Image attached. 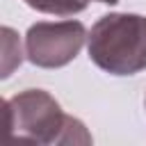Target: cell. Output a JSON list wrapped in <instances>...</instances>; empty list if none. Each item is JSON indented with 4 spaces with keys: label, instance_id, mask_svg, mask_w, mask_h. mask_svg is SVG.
Masks as SVG:
<instances>
[{
    "label": "cell",
    "instance_id": "cell-3",
    "mask_svg": "<svg viewBox=\"0 0 146 146\" xmlns=\"http://www.w3.org/2000/svg\"><path fill=\"white\" fill-rule=\"evenodd\" d=\"M87 34L84 25L73 18L34 23L25 34V57L39 68H62L78 57Z\"/></svg>",
    "mask_w": 146,
    "mask_h": 146
},
{
    "label": "cell",
    "instance_id": "cell-2",
    "mask_svg": "<svg viewBox=\"0 0 146 146\" xmlns=\"http://www.w3.org/2000/svg\"><path fill=\"white\" fill-rule=\"evenodd\" d=\"M89 59L110 75H135L146 68V16L105 14L87 34Z\"/></svg>",
    "mask_w": 146,
    "mask_h": 146
},
{
    "label": "cell",
    "instance_id": "cell-5",
    "mask_svg": "<svg viewBox=\"0 0 146 146\" xmlns=\"http://www.w3.org/2000/svg\"><path fill=\"white\" fill-rule=\"evenodd\" d=\"M21 62H23V50L16 32L11 27H2V78L11 75V71L21 66Z\"/></svg>",
    "mask_w": 146,
    "mask_h": 146
},
{
    "label": "cell",
    "instance_id": "cell-1",
    "mask_svg": "<svg viewBox=\"0 0 146 146\" xmlns=\"http://www.w3.org/2000/svg\"><path fill=\"white\" fill-rule=\"evenodd\" d=\"M7 144H91V135L75 116L43 89H25L2 103Z\"/></svg>",
    "mask_w": 146,
    "mask_h": 146
},
{
    "label": "cell",
    "instance_id": "cell-6",
    "mask_svg": "<svg viewBox=\"0 0 146 146\" xmlns=\"http://www.w3.org/2000/svg\"><path fill=\"white\" fill-rule=\"evenodd\" d=\"M96 2H103V5H116L119 0H96Z\"/></svg>",
    "mask_w": 146,
    "mask_h": 146
},
{
    "label": "cell",
    "instance_id": "cell-7",
    "mask_svg": "<svg viewBox=\"0 0 146 146\" xmlns=\"http://www.w3.org/2000/svg\"><path fill=\"white\" fill-rule=\"evenodd\" d=\"M144 105H146V98H144Z\"/></svg>",
    "mask_w": 146,
    "mask_h": 146
},
{
    "label": "cell",
    "instance_id": "cell-4",
    "mask_svg": "<svg viewBox=\"0 0 146 146\" xmlns=\"http://www.w3.org/2000/svg\"><path fill=\"white\" fill-rule=\"evenodd\" d=\"M89 0H25L27 7L41 11V14H52V16H73L87 9Z\"/></svg>",
    "mask_w": 146,
    "mask_h": 146
}]
</instances>
